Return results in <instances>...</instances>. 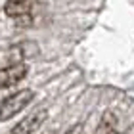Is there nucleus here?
Wrapping results in <instances>:
<instances>
[{
  "instance_id": "1",
  "label": "nucleus",
  "mask_w": 134,
  "mask_h": 134,
  "mask_svg": "<svg viewBox=\"0 0 134 134\" xmlns=\"http://www.w3.org/2000/svg\"><path fill=\"white\" fill-rule=\"evenodd\" d=\"M35 100V92L31 88L19 90V92L12 94L10 98H6L2 103H0V121H8L14 115H17L21 109H25L29 103Z\"/></svg>"
},
{
  "instance_id": "2",
  "label": "nucleus",
  "mask_w": 134,
  "mask_h": 134,
  "mask_svg": "<svg viewBox=\"0 0 134 134\" xmlns=\"http://www.w3.org/2000/svg\"><path fill=\"white\" fill-rule=\"evenodd\" d=\"M46 119H48V111L46 109H36L35 113H31L29 117H25L21 123H17L14 129H12V134H35L42 125H44Z\"/></svg>"
},
{
  "instance_id": "3",
  "label": "nucleus",
  "mask_w": 134,
  "mask_h": 134,
  "mask_svg": "<svg viewBox=\"0 0 134 134\" xmlns=\"http://www.w3.org/2000/svg\"><path fill=\"white\" fill-rule=\"evenodd\" d=\"M29 71L27 63H12L10 67H4V69H0V88H8V86H14L21 81V79H25Z\"/></svg>"
},
{
  "instance_id": "4",
  "label": "nucleus",
  "mask_w": 134,
  "mask_h": 134,
  "mask_svg": "<svg viewBox=\"0 0 134 134\" xmlns=\"http://www.w3.org/2000/svg\"><path fill=\"white\" fill-rule=\"evenodd\" d=\"M31 8L33 4L27 0H8L4 6V14L12 19H19L23 15H31Z\"/></svg>"
},
{
  "instance_id": "5",
  "label": "nucleus",
  "mask_w": 134,
  "mask_h": 134,
  "mask_svg": "<svg viewBox=\"0 0 134 134\" xmlns=\"http://www.w3.org/2000/svg\"><path fill=\"white\" fill-rule=\"evenodd\" d=\"M27 2H31V4H35V2H36V0H27Z\"/></svg>"
}]
</instances>
